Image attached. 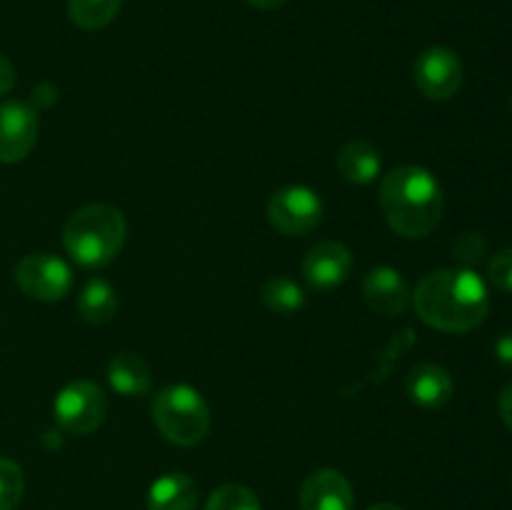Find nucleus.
<instances>
[{
  "instance_id": "nucleus-1",
  "label": "nucleus",
  "mask_w": 512,
  "mask_h": 510,
  "mask_svg": "<svg viewBox=\"0 0 512 510\" xmlns=\"http://www.w3.org/2000/svg\"><path fill=\"white\" fill-rule=\"evenodd\" d=\"M415 313L443 333H470L488 318L490 295L483 278L470 268H443L425 275L415 288Z\"/></svg>"
},
{
  "instance_id": "nucleus-23",
  "label": "nucleus",
  "mask_w": 512,
  "mask_h": 510,
  "mask_svg": "<svg viewBox=\"0 0 512 510\" xmlns=\"http://www.w3.org/2000/svg\"><path fill=\"white\" fill-rule=\"evenodd\" d=\"M485 248H488V243L483 240V235L463 233L458 238V243H455V258L465 265H473L483 258Z\"/></svg>"
},
{
  "instance_id": "nucleus-25",
  "label": "nucleus",
  "mask_w": 512,
  "mask_h": 510,
  "mask_svg": "<svg viewBox=\"0 0 512 510\" xmlns=\"http://www.w3.org/2000/svg\"><path fill=\"white\" fill-rule=\"evenodd\" d=\"M495 355H498L500 363L512 368V333L500 335V340L495 343Z\"/></svg>"
},
{
  "instance_id": "nucleus-20",
  "label": "nucleus",
  "mask_w": 512,
  "mask_h": 510,
  "mask_svg": "<svg viewBox=\"0 0 512 510\" xmlns=\"http://www.w3.org/2000/svg\"><path fill=\"white\" fill-rule=\"evenodd\" d=\"M205 510H260L258 495L250 488L240 483L220 485L213 495H210Z\"/></svg>"
},
{
  "instance_id": "nucleus-9",
  "label": "nucleus",
  "mask_w": 512,
  "mask_h": 510,
  "mask_svg": "<svg viewBox=\"0 0 512 510\" xmlns=\"http://www.w3.org/2000/svg\"><path fill=\"white\" fill-rule=\"evenodd\" d=\"M38 140V113L30 105L0 103V163H20Z\"/></svg>"
},
{
  "instance_id": "nucleus-7",
  "label": "nucleus",
  "mask_w": 512,
  "mask_h": 510,
  "mask_svg": "<svg viewBox=\"0 0 512 510\" xmlns=\"http://www.w3.org/2000/svg\"><path fill=\"white\" fill-rule=\"evenodd\" d=\"M15 283L28 298L55 303L68 295L73 285V273L68 263L50 253H30L15 265Z\"/></svg>"
},
{
  "instance_id": "nucleus-13",
  "label": "nucleus",
  "mask_w": 512,
  "mask_h": 510,
  "mask_svg": "<svg viewBox=\"0 0 512 510\" xmlns=\"http://www.w3.org/2000/svg\"><path fill=\"white\" fill-rule=\"evenodd\" d=\"M405 393L415 405L425 410H438L453 398V378L445 368L433 363L415 365L405 380Z\"/></svg>"
},
{
  "instance_id": "nucleus-19",
  "label": "nucleus",
  "mask_w": 512,
  "mask_h": 510,
  "mask_svg": "<svg viewBox=\"0 0 512 510\" xmlns=\"http://www.w3.org/2000/svg\"><path fill=\"white\" fill-rule=\"evenodd\" d=\"M263 303L270 313L293 315L305 305V293L295 280L270 278L263 285Z\"/></svg>"
},
{
  "instance_id": "nucleus-12",
  "label": "nucleus",
  "mask_w": 512,
  "mask_h": 510,
  "mask_svg": "<svg viewBox=\"0 0 512 510\" xmlns=\"http://www.w3.org/2000/svg\"><path fill=\"white\" fill-rule=\"evenodd\" d=\"M363 295L365 303L380 315H403L410 305V288L403 280V275L398 270L388 268V265H380L373 268L363 278Z\"/></svg>"
},
{
  "instance_id": "nucleus-2",
  "label": "nucleus",
  "mask_w": 512,
  "mask_h": 510,
  "mask_svg": "<svg viewBox=\"0 0 512 510\" xmlns=\"http://www.w3.org/2000/svg\"><path fill=\"white\" fill-rule=\"evenodd\" d=\"M380 208L403 238H425L443 218L445 195L438 178L420 165H400L380 183Z\"/></svg>"
},
{
  "instance_id": "nucleus-29",
  "label": "nucleus",
  "mask_w": 512,
  "mask_h": 510,
  "mask_svg": "<svg viewBox=\"0 0 512 510\" xmlns=\"http://www.w3.org/2000/svg\"><path fill=\"white\" fill-rule=\"evenodd\" d=\"M510 108H512V95H510Z\"/></svg>"
},
{
  "instance_id": "nucleus-10",
  "label": "nucleus",
  "mask_w": 512,
  "mask_h": 510,
  "mask_svg": "<svg viewBox=\"0 0 512 510\" xmlns=\"http://www.w3.org/2000/svg\"><path fill=\"white\" fill-rule=\"evenodd\" d=\"M350 270H353V253L338 240H323L313 245L303 260V278L315 290L338 288L348 280Z\"/></svg>"
},
{
  "instance_id": "nucleus-17",
  "label": "nucleus",
  "mask_w": 512,
  "mask_h": 510,
  "mask_svg": "<svg viewBox=\"0 0 512 510\" xmlns=\"http://www.w3.org/2000/svg\"><path fill=\"white\" fill-rule=\"evenodd\" d=\"M78 310L80 315H83L85 323H93V325L110 323L113 315L118 313V293H115L113 285L105 283V280L100 278L88 280V285L80 290Z\"/></svg>"
},
{
  "instance_id": "nucleus-3",
  "label": "nucleus",
  "mask_w": 512,
  "mask_h": 510,
  "mask_svg": "<svg viewBox=\"0 0 512 510\" xmlns=\"http://www.w3.org/2000/svg\"><path fill=\"white\" fill-rule=\"evenodd\" d=\"M128 235L123 213L113 205H85L75 210L63 228V245L75 263L103 268L118 258Z\"/></svg>"
},
{
  "instance_id": "nucleus-16",
  "label": "nucleus",
  "mask_w": 512,
  "mask_h": 510,
  "mask_svg": "<svg viewBox=\"0 0 512 510\" xmlns=\"http://www.w3.org/2000/svg\"><path fill=\"white\" fill-rule=\"evenodd\" d=\"M335 165L348 183L368 185L380 175V153L375 145L365 143V140H350L338 153Z\"/></svg>"
},
{
  "instance_id": "nucleus-24",
  "label": "nucleus",
  "mask_w": 512,
  "mask_h": 510,
  "mask_svg": "<svg viewBox=\"0 0 512 510\" xmlns=\"http://www.w3.org/2000/svg\"><path fill=\"white\" fill-rule=\"evenodd\" d=\"M15 85V68L3 53H0V98L8 95Z\"/></svg>"
},
{
  "instance_id": "nucleus-21",
  "label": "nucleus",
  "mask_w": 512,
  "mask_h": 510,
  "mask_svg": "<svg viewBox=\"0 0 512 510\" xmlns=\"http://www.w3.org/2000/svg\"><path fill=\"white\" fill-rule=\"evenodd\" d=\"M25 475L15 460L0 458V510H15L23 500Z\"/></svg>"
},
{
  "instance_id": "nucleus-18",
  "label": "nucleus",
  "mask_w": 512,
  "mask_h": 510,
  "mask_svg": "<svg viewBox=\"0 0 512 510\" xmlns=\"http://www.w3.org/2000/svg\"><path fill=\"white\" fill-rule=\"evenodd\" d=\"M123 0H68V18L83 30H100L115 20Z\"/></svg>"
},
{
  "instance_id": "nucleus-5",
  "label": "nucleus",
  "mask_w": 512,
  "mask_h": 510,
  "mask_svg": "<svg viewBox=\"0 0 512 510\" xmlns=\"http://www.w3.org/2000/svg\"><path fill=\"white\" fill-rule=\"evenodd\" d=\"M53 413L63 430L73 435H88L103 425L108 415V398L93 380H73L55 395Z\"/></svg>"
},
{
  "instance_id": "nucleus-27",
  "label": "nucleus",
  "mask_w": 512,
  "mask_h": 510,
  "mask_svg": "<svg viewBox=\"0 0 512 510\" xmlns=\"http://www.w3.org/2000/svg\"><path fill=\"white\" fill-rule=\"evenodd\" d=\"M248 3L253 5V8H260V10H275V8H280V5L288 3V0H248Z\"/></svg>"
},
{
  "instance_id": "nucleus-6",
  "label": "nucleus",
  "mask_w": 512,
  "mask_h": 510,
  "mask_svg": "<svg viewBox=\"0 0 512 510\" xmlns=\"http://www.w3.org/2000/svg\"><path fill=\"white\" fill-rule=\"evenodd\" d=\"M323 200L305 185H288L273 193L268 203V220L278 233L300 238L323 223Z\"/></svg>"
},
{
  "instance_id": "nucleus-26",
  "label": "nucleus",
  "mask_w": 512,
  "mask_h": 510,
  "mask_svg": "<svg viewBox=\"0 0 512 510\" xmlns=\"http://www.w3.org/2000/svg\"><path fill=\"white\" fill-rule=\"evenodd\" d=\"M500 418H503L505 428L512 430V385L500 393Z\"/></svg>"
},
{
  "instance_id": "nucleus-15",
  "label": "nucleus",
  "mask_w": 512,
  "mask_h": 510,
  "mask_svg": "<svg viewBox=\"0 0 512 510\" xmlns=\"http://www.w3.org/2000/svg\"><path fill=\"white\" fill-rule=\"evenodd\" d=\"M108 380L113 385V390H118L125 398H140V395H148L150 385H153V375H150L148 363H145L140 355L123 353L113 355L108 363Z\"/></svg>"
},
{
  "instance_id": "nucleus-22",
  "label": "nucleus",
  "mask_w": 512,
  "mask_h": 510,
  "mask_svg": "<svg viewBox=\"0 0 512 510\" xmlns=\"http://www.w3.org/2000/svg\"><path fill=\"white\" fill-rule=\"evenodd\" d=\"M488 278L498 290L512 293V248H505L493 255L488 265Z\"/></svg>"
},
{
  "instance_id": "nucleus-28",
  "label": "nucleus",
  "mask_w": 512,
  "mask_h": 510,
  "mask_svg": "<svg viewBox=\"0 0 512 510\" xmlns=\"http://www.w3.org/2000/svg\"><path fill=\"white\" fill-rule=\"evenodd\" d=\"M370 510H403V508H400V505H395V503H378V505H373Z\"/></svg>"
},
{
  "instance_id": "nucleus-11",
  "label": "nucleus",
  "mask_w": 512,
  "mask_h": 510,
  "mask_svg": "<svg viewBox=\"0 0 512 510\" xmlns=\"http://www.w3.org/2000/svg\"><path fill=\"white\" fill-rule=\"evenodd\" d=\"M353 503L348 478L333 468L315 470L300 488V510H353Z\"/></svg>"
},
{
  "instance_id": "nucleus-14",
  "label": "nucleus",
  "mask_w": 512,
  "mask_h": 510,
  "mask_svg": "<svg viewBox=\"0 0 512 510\" xmlns=\"http://www.w3.org/2000/svg\"><path fill=\"white\" fill-rule=\"evenodd\" d=\"M198 485L185 473H165L150 485L148 510H195Z\"/></svg>"
},
{
  "instance_id": "nucleus-4",
  "label": "nucleus",
  "mask_w": 512,
  "mask_h": 510,
  "mask_svg": "<svg viewBox=\"0 0 512 510\" xmlns=\"http://www.w3.org/2000/svg\"><path fill=\"white\" fill-rule=\"evenodd\" d=\"M153 423L165 440L180 448H193L208 435L210 408L190 385H168L153 400Z\"/></svg>"
},
{
  "instance_id": "nucleus-8",
  "label": "nucleus",
  "mask_w": 512,
  "mask_h": 510,
  "mask_svg": "<svg viewBox=\"0 0 512 510\" xmlns=\"http://www.w3.org/2000/svg\"><path fill=\"white\" fill-rule=\"evenodd\" d=\"M413 80L425 98L448 100L463 85V60L445 45L425 48L413 65Z\"/></svg>"
}]
</instances>
